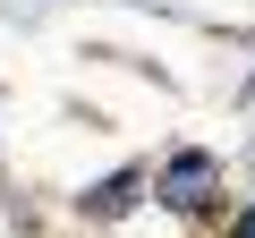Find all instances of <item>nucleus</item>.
I'll list each match as a JSON object with an SVG mask.
<instances>
[{
	"label": "nucleus",
	"instance_id": "obj_3",
	"mask_svg": "<svg viewBox=\"0 0 255 238\" xmlns=\"http://www.w3.org/2000/svg\"><path fill=\"white\" fill-rule=\"evenodd\" d=\"M230 238H255V204H247V213H238V221H230Z\"/></svg>",
	"mask_w": 255,
	"mask_h": 238
},
{
	"label": "nucleus",
	"instance_id": "obj_2",
	"mask_svg": "<svg viewBox=\"0 0 255 238\" xmlns=\"http://www.w3.org/2000/svg\"><path fill=\"white\" fill-rule=\"evenodd\" d=\"M145 187H153V162H119L111 179H94V187L77 196V213H85V221H128Z\"/></svg>",
	"mask_w": 255,
	"mask_h": 238
},
{
	"label": "nucleus",
	"instance_id": "obj_1",
	"mask_svg": "<svg viewBox=\"0 0 255 238\" xmlns=\"http://www.w3.org/2000/svg\"><path fill=\"white\" fill-rule=\"evenodd\" d=\"M153 204H162V213H179V221H204V213L221 204V153L179 145V153L153 170Z\"/></svg>",
	"mask_w": 255,
	"mask_h": 238
}]
</instances>
